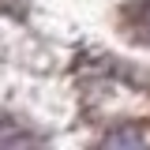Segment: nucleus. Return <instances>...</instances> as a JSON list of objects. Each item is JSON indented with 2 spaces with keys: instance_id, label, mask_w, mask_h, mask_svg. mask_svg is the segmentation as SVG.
<instances>
[{
  "instance_id": "f257e3e1",
  "label": "nucleus",
  "mask_w": 150,
  "mask_h": 150,
  "mask_svg": "<svg viewBox=\"0 0 150 150\" xmlns=\"http://www.w3.org/2000/svg\"><path fill=\"white\" fill-rule=\"evenodd\" d=\"M109 143H139V135H128V131H124V135H112Z\"/></svg>"
}]
</instances>
